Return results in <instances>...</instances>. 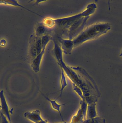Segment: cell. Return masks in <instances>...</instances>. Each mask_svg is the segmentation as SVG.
Listing matches in <instances>:
<instances>
[{"label": "cell", "instance_id": "obj_1", "mask_svg": "<svg viewBox=\"0 0 122 123\" xmlns=\"http://www.w3.org/2000/svg\"><path fill=\"white\" fill-rule=\"evenodd\" d=\"M110 28V24L106 23H97L89 26L73 39L74 46H77L87 41L98 38L105 33Z\"/></svg>", "mask_w": 122, "mask_h": 123}, {"label": "cell", "instance_id": "obj_2", "mask_svg": "<svg viewBox=\"0 0 122 123\" xmlns=\"http://www.w3.org/2000/svg\"><path fill=\"white\" fill-rule=\"evenodd\" d=\"M96 6L94 3L89 4L87 6L86 9L81 13L74 15L70 17L59 18L54 20V26L56 27L60 33H62V34L66 36L67 31L70 27L83 17H89L90 15L93 14L95 11Z\"/></svg>", "mask_w": 122, "mask_h": 123}, {"label": "cell", "instance_id": "obj_3", "mask_svg": "<svg viewBox=\"0 0 122 123\" xmlns=\"http://www.w3.org/2000/svg\"><path fill=\"white\" fill-rule=\"evenodd\" d=\"M80 107L75 115L72 116L70 123H83L86 119L88 104L85 100L80 102Z\"/></svg>", "mask_w": 122, "mask_h": 123}, {"label": "cell", "instance_id": "obj_4", "mask_svg": "<svg viewBox=\"0 0 122 123\" xmlns=\"http://www.w3.org/2000/svg\"><path fill=\"white\" fill-rule=\"evenodd\" d=\"M24 116L34 123H49L46 120L42 118L41 116V111L38 109L25 112Z\"/></svg>", "mask_w": 122, "mask_h": 123}, {"label": "cell", "instance_id": "obj_5", "mask_svg": "<svg viewBox=\"0 0 122 123\" xmlns=\"http://www.w3.org/2000/svg\"><path fill=\"white\" fill-rule=\"evenodd\" d=\"M57 39L61 44L62 51L67 54H70L74 46L73 40L64 39L60 37H57Z\"/></svg>", "mask_w": 122, "mask_h": 123}, {"label": "cell", "instance_id": "obj_6", "mask_svg": "<svg viewBox=\"0 0 122 123\" xmlns=\"http://www.w3.org/2000/svg\"><path fill=\"white\" fill-rule=\"evenodd\" d=\"M0 100L1 106V112L6 117L10 123H12L11 119V115L9 111V108L7 101L6 100L3 90H0Z\"/></svg>", "mask_w": 122, "mask_h": 123}, {"label": "cell", "instance_id": "obj_7", "mask_svg": "<svg viewBox=\"0 0 122 123\" xmlns=\"http://www.w3.org/2000/svg\"><path fill=\"white\" fill-rule=\"evenodd\" d=\"M46 47V46L42 47L41 52H40V54L37 56L35 59H34L32 61V67L33 70L35 73H38L39 71L41 62L45 52Z\"/></svg>", "mask_w": 122, "mask_h": 123}, {"label": "cell", "instance_id": "obj_8", "mask_svg": "<svg viewBox=\"0 0 122 123\" xmlns=\"http://www.w3.org/2000/svg\"><path fill=\"white\" fill-rule=\"evenodd\" d=\"M96 103L88 104L87 108L86 119L93 118L97 117L96 109Z\"/></svg>", "mask_w": 122, "mask_h": 123}, {"label": "cell", "instance_id": "obj_9", "mask_svg": "<svg viewBox=\"0 0 122 123\" xmlns=\"http://www.w3.org/2000/svg\"><path fill=\"white\" fill-rule=\"evenodd\" d=\"M39 91L41 92V93L42 95L46 98V100H47L49 102H50V103L51 104V105L52 108L54 109L55 110L59 112L61 118L62 119V121H64L63 117H62L61 113V111H60V107H61V106H62L64 105H65L66 104H59L57 103L56 100H51L49 98H48L47 96H46L45 95H44V93H42L40 91Z\"/></svg>", "mask_w": 122, "mask_h": 123}, {"label": "cell", "instance_id": "obj_10", "mask_svg": "<svg viewBox=\"0 0 122 123\" xmlns=\"http://www.w3.org/2000/svg\"><path fill=\"white\" fill-rule=\"evenodd\" d=\"M67 83L66 77L65 75L64 71L62 70L61 73V89L59 91L60 92V93L59 97H57V99L61 97L62 93H63V91L65 87H67Z\"/></svg>", "mask_w": 122, "mask_h": 123}, {"label": "cell", "instance_id": "obj_11", "mask_svg": "<svg viewBox=\"0 0 122 123\" xmlns=\"http://www.w3.org/2000/svg\"><path fill=\"white\" fill-rule=\"evenodd\" d=\"M47 29L44 25H39L36 29V34L37 36L42 37L45 35L46 33Z\"/></svg>", "mask_w": 122, "mask_h": 123}, {"label": "cell", "instance_id": "obj_12", "mask_svg": "<svg viewBox=\"0 0 122 123\" xmlns=\"http://www.w3.org/2000/svg\"><path fill=\"white\" fill-rule=\"evenodd\" d=\"M105 120L103 118L97 117L93 118L86 119L83 123H105Z\"/></svg>", "mask_w": 122, "mask_h": 123}, {"label": "cell", "instance_id": "obj_13", "mask_svg": "<svg viewBox=\"0 0 122 123\" xmlns=\"http://www.w3.org/2000/svg\"><path fill=\"white\" fill-rule=\"evenodd\" d=\"M72 86H73V90L75 91V92L78 94V95L80 97V98L82 99V100H85L84 97L83 93L82 90L79 88L77 86L75 85L74 83H72Z\"/></svg>", "mask_w": 122, "mask_h": 123}, {"label": "cell", "instance_id": "obj_14", "mask_svg": "<svg viewBox=\"0 0 122 123\" xmlns=\"http://www.w3.org/2000/svg\"><path fill=\"white\" fill-rule=\"evenodd\" d=\"M0 114L1 118V123H10L6 117L3 114L1 111H0Z\"/></svg>", "mask_w": 122, "mask_h": 123}, {"label": "cell", "instance_id": "obj_15", "mask_svg": "<svg viewBox=\"0 0 122 123\" xmlns=\"http://www.w3.org/2000/svg\"><path fill=\"white\" fill-rule=\"evenodd\" d=\"M69 123V122H59V123Z\"/></svg>", "mask_w": 122, "mask_h": 123}, {"label": "cell", "instance_id": "obj_16", "mask_svg": "<svg viewBox=\"0 0 122 123\" xmlns=\"http://www.w3.org/2000/svg\"><path fill=\"white\" fill-rule=\"evenodd\" d=\"M120 56L121 57V58H122V51H121V53L120 55Z\"/></svg>", "mask_w": 122, "mask_h": 123}, {"label": "cell", "instance_id": "obj_17", "mask_svg": "<svg viewBox=\"0 0 122 123\" xmlns=\"http://www.w3.org/2000/svg\"><path fill=\"white\" fill-rule=\"evenodd\" d=\"M1 108V105H0V109Z\"/></svg>", "mask_w": 122, "mask_h": 123}]
</instances>
